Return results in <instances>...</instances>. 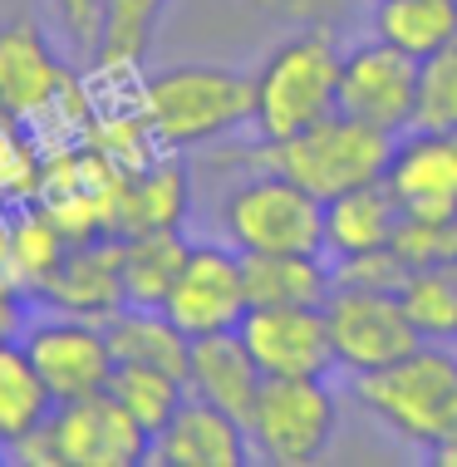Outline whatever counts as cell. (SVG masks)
I'll return each instance as SVG.
<instances>
[{
	"label": "cell",
	"instance_id": "cell-14",
	"mask_svg": "<svg viewBox=\"0 0 457 467\" xmlns=\"http://www.w3.org/2000/svg\"><path fill=\"white\" fill-rule=\"evenodd\" d=\"M256 458L246 423L217 403L187 394V403L152 433L148 462L158 467H246Z\"/></svg>",
	"mask_w": 457,
	"mask_h": 467
},
{
	"label": "cell",
	"instance_id": "cell-11",
	"mask_svg": "<svg viewBox=\"0 0 457 467\" xmlns=\"http://www.w3.org/2000/svg\"><path fill=\"white\" fill-rule=\"evenodd\" d=\"M49 443L59 467H138L148 462L152 433L104 389V394L55 403Z\"/></svg>",
	"mask_w": 457,
	"mask_h": 467
},
{
	"label": "cell",
	"instance_id": "cell-7",
	"mask_svg": "<svg viewBox=\"0 0 457 467\" xmlns=\"http://www.w3.org/2000/svg\"><path fill=\"white\" fill-rule=\"evenodd\" d=\"M339 428V399L325 379H265L246 433L256 458L275 467H310Z\"/></svg>",
	"mask_w": 457,
	"mask_h": 467
},
{
	"label": "cell",
	"instance_id": "cell-21",
	"mask_svg": "<svg viewBox=\"0 0 457 467\" xmlns=\"http://www.w3.org/2000/svg\"><path fill=\"white\" fill-rule=\"evenodd\" d=\"M172 0H109L104 16V35H99V49L88 55V69H94L99 84H119V79H138V65H143L152 35H158V20L168 16Z\"/></svg>",
	"mask_w": 457,
	"mask_h": 467
},
{
	"label": "cell",
	"instance_id": "cell-12",
	"mask_svg": "<svg viewBox=\"0 0 457 467\" xmlns=\"http://www.w3.org/2000/svg\"><path fill=\"white\" fill-rule=\"evenodd\" d=\"M418 104V59L393 49L389 40H364L345 49V74H339V113L364 119L384 133H409Z\"/></svg>",
	"mask_w": 457,
	"mask_h": 467
},
{
	"label": "cell",
	"instance_id": "cell-13",
	"mask_svg": "<svg viewBox=\"0 0 457 467\" xmlns=\"http://www.w3.org/2000/svg\"><path fill=\"white\" fill-rule=\"evenodd\" d=\"M265 379H325L335 364L325 306H251L236 325Z\"/></svg>",
	"mask_w": 457,
	"mask_h": 467
},
{
	"label": "cell",
	"instance_id": "cell-24",
	"mask_svg": "<svg viewBox=\"0 0 457 467\" xmlns=\"http://www.w3.org/2000/svg\"><path fill=\"white\" fill-rule=\"evenodd\" d=\"M65 251H69V236L59 232V222L49 217L40 202H20L16 217H10V261H5L10 281L25 296H40V285L55 275Z\"/></svg>",
	"mask_w": 457,
	"mask_h": 467
},
{
	"label": "cell",
	"instance_id": "cell-34",
	"mask_svg": "<svg viewBox=\"0 0 457 467\" xmlns=\"http://www.w3.org/2000/svg\"><path fill=\"white\" fill-rule=\"evenodd\" d=\"M256 5H275V0H256Z\"/></svg>",
	"mask_w": 457,
	"mask_h": 467
},
{
	"label": "cell",
	"instance_id": "cell-4",
	"mask_svg": "<svg viewBox=\"0 0 457 467\" xmlns=\"http://www.w3.org/2000/svg\"><path fill=\"white\" fill-rule=\"evenodd\" d=\"M354 394L403 443L438 448L457 433V349L423 339L384 369L354 374Z\"/></svg>",
	"mask_w": 457,
	"mask_h": 467
},
{
	"label": "cell",
	"instance_id": "cell-20",
	"mask_svg": "<svg viewBox=\"0 0 457 467\" xmlns=\"http://www.w3.org/2000/svg\"><path fill=\"white\" fill-rule=\"evenodd\" d=\"M251 306H325L335 290L329 251H261L246 256Z\"/></svg>",
	"mask_w": 457,
	"mask_h": 467
},
{
	"label": "cell",
	"instance_id": "cell-16",
	"mask_svg": "<svg viewBox=\"0 0 457 467\" xmlns=\"http://www.w3.org/2000/svg\"><path fill=\"white\" fill-rule=\"evenodd\" d=\"M384 182L409 217H457V133L409 129L393 148Z\"/></svg>",
	"mask_w": 457,
	"mask_h": 467
},
{
	"label": "cell",
	"instance_id": "cell-6",
	"mask_svg": "<svg viewBox=\"0 0 457 467\" xmlns=\"http://www.w3.org/2000/svg\"><path fill=\"white\" fill-rule=\"evenodd\" d=\"M222 232L241 256L325 251V202L281 172H251L222 202Z\"/></svg>",
	"mask_w": 457,
	"mask_h": 467
},
{
	"label": "cell",
	"instance_id": "cell-15",
	"mask_svg": "<svg viewBox=\"0 0 457 467\" xmlns=\"http://www.w3.org/2000/svg\"><path fill=\"white\" fill-rule=\"evenodd\" d=\"M49 310L84 315V320H109L129 306L123 296V236H94V242H69L65 261L55 266V275L40 285V296Z\"/></svg>",
	"mask_w": 457,
	"mask_h": 467
},
{
	"label": "cell",
	"instance_id": "cell-3",
	"mask_svg": "<svg viewBox=\"0 0 457 467\" xmlns=\"http://www.w3.org/2000/svg\"><path fill=\"white\" fill-rule=\"evenodd\" d=\"M0 113L20 119L30 133L69 129L74 143L88 138L99 113L94 94L74 84V69L55 55L40 25L25 16L0 25Z\"/></svg>",
	"mask_w": 457,
	"mask_h": 467
},
{
	"label": "cell",
	"instance_id": "cell-23",
	"mask_svg": "<svg viewBox=\"0 0 457 467\" xmlns=\"http://www.w3.org/2000/svg\"><path fill=\"white\" fill-rule=\"evenodd\" d=\"M374 35L413 59L457 45V0H374Z\"/></svg>",
	"mask_w": 457,
	"mask_h": 467
},
{
	"label": "cell",
	"instance_id": "cell-29",
	"mask_svg": "<svg viewBox=\"0 0 457 467\" xmlns=\"http://www.w3.org/2000/svg\"><path fill=\"white\" fill-rule=\"evenodd\" d=\"M413 129L418 133H457V45L418 59Z\"/></svg>",
	"mask_w": 457,
	"mask_h": 467
},
{
	"label": "cell",
	"instance_id": "cell-5",
	"mask_svg": "<svg viewBox=\"0 0 457 467\" xmlns=\"http://www.w3.org/2000/svg\"><path fill=\"white\" fill-rule=\"evenodd\" d=\"M339 74H345V49L329 40V30H300L281 40L251 74L256 138H290L339 113Z\"/></svg>",
	"mask_w": 457,
	"mask_h": 467
},
{
	"label": "cell",
	"instance_id": "cell-19",
	"mask_svg": "<svg viewBox=\"0 0 457 467\" xmlns=\"http://www.w3.org/2000/svg\"><path fill=\"white\" fill-rule=\"evenodd\" d=\"M399 217H403V207L389 192V182H369V187L329 197L325 202V251L335 261L364 256V251H384V246H393Z\"/></svg>",
	"mask_w": 457,
	"mask_h": 467
},
{
	"label": "cell",
	"instance_id": "cell-35",
	"mask_svg": "<svg viewBox=\"0 0 457 467\" xmlns=\"http://www.w3.org/2000/svg\"><path fill=\"white\" fill-rule=\"evenodd\" d=\"M452 271H457V261H452Z\"/></svg>",
	"mask_w": 457,
	"mask_h": 467
},
{
	"label": "cell",
	"instance_id": "cell-33",
	"mask_svg": "<svg viewBox=\"0 0 457 467\" xmlns=\"http://www.w3.org/2000/svg\"><path fill=\"white\" fill-rule=\"evenodd\" d=\"M25 290L10 281V275H0V345H20L25 335Z\"/></svg>",
	"mask_w": 457,
	"mask_h": 467
},
{
	"label": "cell",
	"instance_id": "cell-31",
	"mask_svg": "<svg viewBox=\"0 0 457 467\" xmlns=\"http://www.w3.org/2000/svg\"><path fill=\"white\" fill-rule=\"evenodd\" d=\"M393 251L409 271H428V266H452L457 261V217H399L393 232Z\"/></svg>",
	"mask_w": 457,
	"mask_h": 467
},
{
	"label": "cell",
	"instance_id": "cell-26",
	"mask_svg": "<svg viewBox=\"0 0 457 467\" xmlns=\"http://www.w3.org/2000/svg\"><path fill=\"white\" fill-rule=\"evenodd\" d=\"M49 413H55V394L35 374V364L25 359V349L0 345V448H10L25 433L45 428Z\"/></svg>",
	"mask_w": 457,
	"mask_h": 467
},
{
	"label": "cell",
	"instance_id": "cell-28",
	"mask_svg": "<svg viewBox=\"0 0 457 467\" xmlns=\"http://www.w3.org/2000/svg\"><path fill=\"white\" fill-rule=\"evenodd\" d=\"M399 300L423 339H438V345H452L457 339V271L452 266L409 271Z\"/></svg>",
	"mask_w": 457,
	"mask_h": 467
},
{
	"label": "cell",
	"instance_id": "cell-27",
	"mask_svg": "<svg viewBox=\"0 0 457 467\" xmlns=\"http://www.w3.org/2000/svg\"><path fill=\"white\" fill-rule=\"evenodd\" d=\"M109 394L133 413L148 433H158L162 423L172 419L177 409L187 403V379L172 374V369H158V364H113V379H109Z\"/></svg>",
	"mask_w": 457,
	"mask_h": 467
},
{
	"label": "cell",
	"instance_id": "cell-32",
	"mask_svg": "<svg viewBox=\"0 0 457 467\" xmlns=\"http://www.w3.org/2000/svg\"><path fill=\"white\" fill-rule=\"evenodd\" d=\"M59 16V30L74 55H94L99 49V35H104V16H109V0H49Z\"/></svg>",
	"mask_w": 457,
	"mask_h": 467
},
{
	"label": "cell",
	"instance_id": "cell-17",
	"mask_svg": "<svg viewBox=\"0 0 457 467\" xmlns=\"http://www.w3.org/2000/svg\"><path fill=\"white\" fill-rule=\"evenodd\" d=\"M261 384H265L261 364L251 359L246 339H241L236 330L192 339V355H187V389H192L197 399L217 403V409L232 413V419L251 423Z\"/></svg>",
	"mask_w": 457,
	"mask_h": 467
},
{
	"label": "cell",
	"instance_id": "cell-8",
	"mask_svg": "<svg viewBox=\"0 0 457 467\" xmlns=\"http://www.w3.org/2000/svg\"><path fill=\"white\" fill-rule=\"evenodd\" d=\"M325 325H329V345H335V364L349 374L384 369V364L423 345V335L413 330L399 290H369V285L335 281V290L325 300Z\"/></svg>",
	"mask_w": 457,
	"mask_h": 467
},
{
	"label": "cell",
	"instance_id": "cell-10",
	"mask_svg": "<svg viewBox=\"0 0 457 467\" xmlns=\"http://www.w3.org/2000/svg\"><path fill=\"white\" fill-rule=\"evenodd\" d=\"M20 349L35 364V374L45 379V389L55 394V403L104 394L113 364H119L104 320H84V315H65V310L25 325Z\"/></svg>",
	"mask_w": 457,
	"mask_h": 467
},
{
	"label": "cell",
	"instance_id": "cell-30",
	"mask_svg": "<svg viewBox=\"0 0 457 467\" xmlns=\"http://www.w3.org/2000/svg\"><path fill=\"white\" fill-rule=\"evenodd\" d=\"M20 119L0 113V202H35L40 192V172H45V153L35 138H25Z\"/></svg>",
	"mask_w": 457,
	"mask_h": 467
},
{
	"label": "cell",
	"instance_id": "cell-25",
	"mask_svg": "<svg viewBox=\"0 0 457 467\" xmlns=\"http://www.w3.org/2000/svg\"><path fill=\"white\" fill-rule=\"evenodd\" d=\"M187 251H192V242H182V232L123 236V296H129V306L162 310Z\"/></svg>",
	"mask_w": 457,
	"mask_h": 467
},
{
	"label": "cell",
	"instance_id": "cell-18",
	"mask_svg": "<svg viewBox=\"0 0 457 467\" xmlns=\"http://www.w3.org/2000/svg\"><path fill=\"white\" fill-rule=\"evenodd\" d=\"M187 162L182 153H158L148 168L123 178L119 192V236H148V232H182L187 222Z\"/></svg>",
	"mask_w": 457,
	"mask_h": 467
},
{
	"label": "cell",
	"instance_id": "cell-2",
	"mask_svg": "<svg viewBox=\"0 0 457 467\" xmlns=\"http://www.w3.org/2000/svg\"><path fill=\"white\" fill-rule=\"evenodd\" d=\"M138 109L162 153H192V148L251 129L256 94H251V79L236 69L168 65L138 79Z\"/></svg>",
	"mask_w": 457,
	"mask_h": 467
},
{
	"label": "cell",
	"instance_id": "cell-1",
	"mask_svg": "<svg viewBox=\"0 0 457 467\" xmlns=\"http://www.w3.org/2000/svg\"><path fill=\"white\" fill-rule=\"evenodd\" d=\"M393 148H399V133H384L349 113H329L290 138H256L251 148L232 153V162L251 172H281L310 197L329 202L354 187L384 182Z\"/></svg>",
	"mask_w": 457,
	"mask_h": 467
},
{
	"label": "cell",
	"instance_id": "cell-9",
	"mask_svg": "<svg viewBox=\"0 0 457 467\" xmlns=\"http://www.w3.org/2000/svg\"><path fill=\"white\" fill-rule=\"evenodd\" d=\"M251 310V290H246V256L226 242H197L187 251L182 271L162 300V315L182 330L187 339L202 335H222L236 330Z\"/></svg>",
	"mask_w": 457,
	"mask_h": 467
},
{
	"label": "cell",
	"instance_id": "cell-22",
	"mask_svg": "<svg viewBox=\"0 0 457 467\" xmlns=\"http://www.w3.org/2000/svg\"><path fill=\"white\" fill-rule=\"evenodd\" d=\"M113 359L119 364H158L187 379V355H192V339H187L162 310H143V306H123L119 315L104 320Z\"/></svg>",
	"mask_w": 457,
	"mask_h": 467
}]
</instances>
